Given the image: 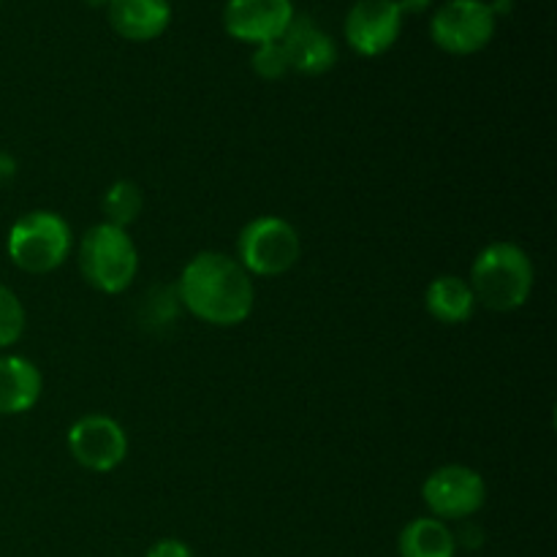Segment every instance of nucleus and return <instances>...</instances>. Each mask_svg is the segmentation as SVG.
<instances>
[{"mask_svg": "<svg viewBox=\"0 0 557 557\" xmlns=\"http://www.w3.org/2000/svg\"><path fill=\"white\" fill-rule=\"evenodd\" d=\"M44 375L27 357H0V417H22L41 400Z\"/></svg>", "mask_w": 557, "mask_h": 557, "instance_id": "ddd939ff", "label": "nucleus"}, {"mask_svg": "<svg viewBox=\"0 0 557 557\" xmlns=\"http://www.w3.org/2000/svg\"><path fill=\"white\" fill-rule=\"evenodd\" d=\"M74 250L69 221L52 210H30L16 218L5 237V253L16 270L27 275H49Z\"/></svg>", "mask_w": 557, "mask_h": 557, "instance_id": "7ed1b4c3", "label": "nucleus"}, {"mask_svg": "<svg viewBox=\"0 0 557 557\" xmlns=\"http://www.w3.org/2000/svg\"><path fill=\"white\" fill-rule=\"evenodd\" d=\"M250 69H253V74L261 76V79L277 82L292 71V65H288L283 44L270 41V44H259V47H253V54H250Z\"/></svg>", "mask_w": 557, "mask_h": 557, "instance_id": "a211bd4d", "label": "nucleus"}, {"mask_svg": "<svg viewBox=\"0 0 557 557\" xmlns=\"http://www.w3.org/2000/svg\"><path fill=\"white\" fill-rule=\"evenodd\" d=\"M103 223H112L117 228H128L145 210V190L134 180H114L101 199Z\"/></svg>", "mask_w": 557, "mask_h": 557, "instance_id": "dca6fc26", "label": "nucleus"}, {"mask_svg": "<svg viewBox=\"0 0 557 557\" xmlns=\"http://www.w3.org/2000/svg\"><path fill=\"white\" fill-rule=\"evenodd\" d=\"M107 20L109 27L125 41H156L172 25V3L169 0H109Z\"/></svg>", "mask_w": 557, "mask_h": 557, "instance_id": "f8f14e48", "label": "nucleus"}, {"mask_svg": "<svg viewBox=\"0 0 557 557\" xmlns=\"http://www.w3.org/2000/svg\"><path fill=\"white\" fill-rule=\"evenodd\" d=\"M292 71L302 76H324L337 63V44L324 27L310 16H294L286 36L281 38Z\"/></svg>", "mask_w": 557, "mask_h": 557, "instance_id": "9b49d317", "label": "nucleus"}, {"mask_svg": "<svg viewBox=\"0 0 557 557\" xmlns=\"http://www.w3.org/2000/svg\"><path fill=\"white\" fill-rule=\"evenodd\" d=\"M177 299L194 319L210 326H239L256 305L253 277L221 250H201L177 277Z\"/></svg>", "mask_w": 557, "mask_h": 557, "instance_id": "f257e3e1", "label": "nucleus"}, {"mask_svg": "<svg viewBox=\"0 0 557 557\" xmlns=\"http://www.w3.org/2000/svg\"><path fill=\"white\" fill-rule=\"evenodd\" d=\"M302 256L297 226L281 215L253 218L237 237V261L250 277H277L292 272Z\"/></svg>", "mask_w": 557, "mask_h": 557, "instance_id": "39448f33", "label": "nucleus"}, {"mask_svg": "<svg viewBox=\"0 0 557 557\" xmlns=\"http://www.w3.org/2000/svg\"><path fill=\"white\" fill-rule=\"evenodd\" d=\"M397 9H400L403 16L408 14H424V11L433 5V0H395Z\"/></svg>", "mask_w": 557, "mask_h": 557, "instance_id": "412c9836", "label": "nucleus"}, {"mask_svg": "<svg viewBox=\"0 0 557 557\" xmlns=\"http://www.w3.org/2000/svg\"><path fill=\"white\" fill-rule=\"evenodd\" d=\"M422 500L430 517L444 522L471 520L487 504V482L473 468L451 462L441 466L424 479Z\"/></svg>", "mask_w": 557, "mask_h": 557, "instance_id": "0eeeda50", "label": "nucleus"}, {"mask_svg": "<svg viewBox=\"0 0 557 557\" xmlns=\"http://www.w3.org/2000/svg\"><path fill=\"white\" fill-rule=\"evenodd\" d=\"M16 169H20L16 158L11 156V152L0 150V188H3V185H9L11 180L16 177Z\"/></svg>", "mask_w": 557, "mask_h": 557, "instance_id": "aec40b11", "label": "nucleus"}, {"mask_svg": "<svg viewBox=\"0 0 557 557\" xmlns=\"http://www.w3.org/2000/svg\"><path fill=\"white\" fill-rule=\"evenodd\" d=\"M85 5H90V9H107L109 0H85Z\"/></svg>", "mask_w": 557, "mask_h": 557, "instance_id": "5701e85b", "label": "nucleus"}, {"mask_svg": "<svg viewBox=\"0 0 557 557\" xmlns=\"http://www.w3.org/2000/svg\"><path fill=\"white\" fill-rule=\"evenodd\" d=\"M533 283L536 270L531 256L520 245L500 239L479 250L468 286L482 308L493 313H515L531 299Z\"/></svg>", "mask_w": 557, "mask_h": 557, "instance_id": "f03ea898", "label": "nucleus"}, {"mask_svg": "<svg viewBox=\"0 0 557 557\" xmlns=\"http://www.w3.org/2000/svg\"><path fill=\"white\" fill-rule=\"evenodd\" d=\"M403 20L395 0H354L343 20V38L359 58H379L397 44Z\"/></svg>", "mask_w": 557, "mask_h": 557, "instance_id": "1a4fd4ad", "label": "nucleus"}, {"mask_svg": "<svg viewBox=\"0 0 557 557\" xmlns=\"http://www.w3.org/2000/svg\"><path fill=\"white\" fill-rule=\"evenodd\" d=\"M79 272L101 294H123L139 272V250L128 228L96 223L79 239Z\"/></svg>", "mask_w": 557, "mask_h": 557, "instance_id": "20e7f679", "label": "nucleus"}, {"mask_svg": "<svg viewBox=\"0 0 557 557\" xmlns=\"http://www.w3.org/2000/svg\"><path fill=\"white\" fill-rule=\"evenodd\" d=\"M27 315L20 297L0 283V348H9L25 335Z\"/></svg>", "mask_w": 557, "mask_h": 557, "instance_id": "f3484780", "label": "nucleus"}, {"mask_svg": "<svg viewBox=\"0 0 557 557\" xmlns=\"http://www.w3.org/2000/svg\"><path fill=\"white\" fill-rule=\"evenodd\" d=\"M490 9H493L495 20H500V16L511 14V9H515V0H490Z\"/></svg>", "mask_w": 557, "mask_h": 557, "instance_id": "4be33fe9", "label": "nucleus"}, {"mask_svg": "<svg viewBox=\"0 0 557 557\" xmlns=\"http://www.w3.org/2000/svg\"><path fill=\"white\" fill-rule=\"evenodd\" d=\"M294 16L297 11L292 0H226L223 30L234 41L259 47V44L281 41Z\"/></svg>", "mask_w": 557, "mask_h": 557, "instance_id": "9d476101", "label": "nucleus"}, {"mask_svg": "<svg viewBox=\"0 0 557 557\" xmlns=\"http://www.w3.org/2000/svg\"><path fill=\"white\" fill-rule=\"evenodd\" d=\"M476 297H473L466 277L460 275L433 277L428 292H424V310H428L438 324H466V321H471V315L476 313Z\"/></svg>", "mask_w": 557, "mask_h": 557, "instance_id": "4468645a", "label": "nucleus"}, {"mask_svg": "<svg viewBox=\"0 0 557 557\" xmlns=\"http://www.w3.org/2000/svg\"><path fill=\"white\" fill-rule=\"evenodd\" d=\"M498 30L487 0H444L430 16V38L446 54H476Z\"/></svg>", "mask_w": 557, "mask_h": 557, "instance_id": "423d86ee", "label": "nucleus"}, {"mask_svg": "<svg viewBox=\"0 0 557 557\" xmlns=\"http://www.w3.org/2000/svg\"><path fill=\"white\" fill-rule=\"evenodd\" d=\"M145 557H194V549L180 539H161L147 549Z\"/></svg>", "mask_w": 557, "mask_h": 557, "instance_id": "6ab92c4d", "label": "nucleus"}, {"mask_svg": "<svg viewBox=\"0 0 557 557\" xmlns=\"http://www.w3.org/2000/svg\"><path fill=\"white\" fill-rule=\"evenodd\" d=\"M74 462L90 473H112L128 457V435L117 419L107 413H87L76 419L65 435Z\"/></svg>", "mask_w": 557, "mask_h": 557, "instance_id": "6e6552de", "label": "nucleus"}, {"mask_svg": "<svg viewBox=\"0 0 557 557\" xmlns=\"http://www.w3.org/2000/svg\"><path fill=\"white\" fill-rule=\"evenodd\" d=\"M400 557H455L457 542L449 522L435 517H417L397 536Z\"/></svg>", "mask_w": 557, "mask_h": 557, "instance_id": "2eb2a0df", "label": "nucleus"}]
</instances>
